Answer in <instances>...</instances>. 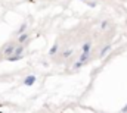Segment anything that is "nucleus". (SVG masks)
<instances>
[{"label":"nucleus","instance_id":"nucleus-8","mask_svg":"<svg viewBox=\"0 0 127 113\" xmlns=\"http://www.w3.org/2000/svg\"><path fill=\"white\" fill-rule=\"evenodd\" d=\"M58 50H59V46H58V44H53V46L50 47V50H49V55H50V56H55Z\"/></svg>","mask_w":127,"mask_h":113},{"label":"nucleus","instance_id":"nucleus-12","mask_svg":"<svg viewBox=\"0 0 127 113\" xmlns=\"http://www.w3.org/2000/svg\"><path fill=\"white\" fill-rule=\"evenodd\" d=\"M108 25H109V24H108V22H102V24H100V27H102V29L108 28Z\"/></svg>","mask_w":127,"mask_h":113},{"label":"nucleus","instance_id":"nucleus-11","mask_svg":"<svg viewBox=\"0 0 127 113\" xmlns=\"http://www.w3.org/2000/svg\"><path fill=\"white\" fill-rule=\"evenodd\" d=\"M71 53H72L71 50H65V52H64V55H62V56H64V57H68L69 55H71Z\"/></svg>","mask_w":127,"mask_h":113},{"label":"nucleus","instance_id":"nucleus-15","mask_svg":"<svg viewBox=\"0 0 127 113\" xmlns=\"http://www.w3.org/2000/svg\"><path fill=\"white\" fill-rule=\"evenodd\" d=\"M81 1H83V0H81Z\"/></svg>","mask_w":127,"mask_h":113},{"label":"nucleus","instance_id":"nucleus-1","mask_svg":"<svg viewBox=\"0 0 127 113\" xmlns=\"http://www.w3.org/2000/svg\"><path fill=\"white\" fill-rule=\"evenodd\" d=\"M15 49H16V43H7L6 46L1 47V55L4 57H9L13 52H15Z\"/></svg>","mask_w":127,"mask_h":113},{"label":"nucleus","instance_id":"nucleus-4","mask_svg":"<svg viewBox=\"0 0 127 113\" xmlns=\"http://www.w3.org/2000/svg\"><path fill=\"white\" fill-rule=\"evenodd\" d=\"M89 52H92V43L90 41H87L81 46V53H89Z\"/></svg>","mask_w":127,"mask_h":113},{"label":"nucleus","instance_id":"nucleus-5","mask_svg":"<svg viewBox=\"0 0 127 113\" xmlns=\"http://www.w3.org/2000/svg\"><path fill=\"white\" fill-rule=\"evenodd\" d=\"M92 56V52H89V53H81V56L78 59V62H81V63H86L87 60H89V57Z\"/></svg>","mask_w":127,"mask_h":113},{"label":"nucleus","instance_id":"nucleus-7","mask_svg":"<svg viewBox=\"0 0 127 113\" xmlns=\"http://www.w3.org/2000/svg\"><path fill=\"white\" fill-rule=\"evenodd\" d=\"M111 49H112V46H109V44H108V46H105V47L100 50V53H99V57H103L105 55H106V53H108V52H109V50H111Z\"/></svg>","mask_w":127,"mask_h":113},{"label":"nucleus","instance_id":"nucleus-3","mask_svg":"<svg viewBox=\"0 0 127 113\" xmlns=\"http://www.w3.org/2000/svg\"><path fill=\"white\" fill-rule=\"evenodd\" d=\"M35 81H37V78H35L34 75H28V76H25V78H24L22 84H24V85H27V87H31V85L35 84Z\"/></svg>","mask_w":127,"mask_h":113},{"label":"nucleus","instance_id":"nucleus-9","mask_svg":"<svg viewBox=\"0 0 127 113\" xmlns=\"http://www.w3.org/2000/svg\"><path fill=\"white\" fill-rule=\"evenodd\" d=\"M24 56H9V57H6L9 62H16V60H21Z\"/></svg>","mask_w":127,"mask_h":113},{"label":"nucleus","instance_id":"nucleus-10","mask_svg":"<svg viewBox=\"0 0 127 113\" xmlns=\"http://www.w3.org/2000/svg\"><path fill=\"white\" fill-rule=\"evenodd\" d=\"M83 66H84V63H81V62H75L74 69H80V68H83Z\"/></svg>","mask_w":127,"mask_h":113},{"label":"nucleus","instance_id":"nucleus-2","mask_svg":"<svg viewBox=\"0 0 127 113\" xmlns=\"http://www.w3.org/2000/svg\"><path fill=\"white\" fill-rule=\"evenodd\" d=\"M28 40H30V34L27 31L18 35V44H28Z\"/></svg>","mask_w":127,"mask_h":113},{"label":"nucleus","instance_id":"nucleus-6","mask_svg":"<svg viewBox=\"0 0 127 113\" xmlns=\"http://www.w3.org/2000/svg\"><path fill=\"white\" fill-rule=\"evenodd\" d=\"M27 27H28V24H27V22H22V24H21V27H19L18 31H16V35H19V34L25 32V31H27Z\"/></svg>","mask_w":127,"mask_h":113},{"label":"nucleus","instance_id":"nucleus-13","mask_svg":"<svg viewBox=\"0 0 127 113\" xmlns=\"http://www.w3.org/2000/svg\"><path fill=\"white\" fill-rule=\"evenodd\" d=\"M121 113H127V104L123 107V109H121Z\"/></svg>","mask_w":127,"mask_h":113},{"label":"nucleus","instance_id":"nucleus-14","mask_svg":"<svg viewBox=\"0 0 127 113\" xmlns=\"http://www.w3.org/2000/svg\"><path fill=\"white\" fill-rule=\"evenodd\" d=\"M0 113H3V112H0Z\"/></svg>","mask_w":127,"mask_h":113}]
</instances>
